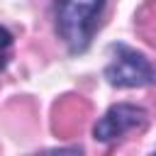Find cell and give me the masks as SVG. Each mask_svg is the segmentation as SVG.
<instances>
[{"label": "cell", "instance_id": "cell-1", "mask_svg": "<svg viewBox=\"0 0 156 156\" xmlns=\"http://www.w3.org/2000/svg\"><path fill=\"white\" fill-rule=\"evenodd\" d=\"M102 5H105V0H61L58 15H56V27H58L61 39L66 41V46L73 54H80L88 49L93 34H95Z\"/></svg>", "mask_w": 156, "mask_h": 156}, {"label": "cell", "instance_id": "cell-2", "mask_svg": "<svg viewBox=\"0 0 156 156\" xmlns=\"http://www.w3.org/2000/svg\"><path fill=\"white\" fill-rule=\"evenodd\" d=\"M110 54H112V58L105 68V78L112 85H117V88H144V85H151L156 80V71L141 51L129 49L124 44H112Z\"/></svg>", "mask_w": 156, "mask_h": 156}, {"label": "cell", "instance_id": "cell-3", "mask_svg": "<svg viewBox=\"0 0 156 156\" xmlns=\"http://www.w3.org/2000/svg\"><path fill=\"white\" fill-rule=\"evenodd\" d=\"M144 122H146L144 107H136V105H129V102H119V105H112L98 119V124L93 129V136L98 141H115L122 134L141 127Z\"/></svg>", "mask_w": 156, "mask_h": 156}, {"label": "cell", "instance_id": "cell-4", "mask_svg": "<svg viewBox=\"0 0 156 156\" xmlns=\"http://www.w3.org/2000/svg\"><path fill=\"white\" fill-rule=\"evenodd\" d=\"M10 44H12V34L0 27V61H2V54L10 49ZM2 63H5V61H2Z\"/></svg>", "mask_w": 156, "mask_h": 156}]
</instances>
